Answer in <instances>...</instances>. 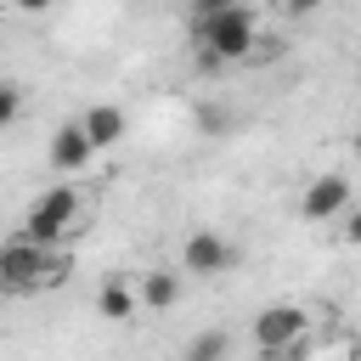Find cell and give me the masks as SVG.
Instances as JSON below:
<instances>
[{
    "label": "cell",
    "mask_w": 361,
    "mask_h": 361,
    "mask_svg": "<svg viewBox=\"0 0 361 361\" xmlns=\"http://www.w3.org/2000/svg\"><path fill=\"white\" fill-rule=\"evenodd\" d=\"M62 282H68V254L56 243H34L23 231L0 243V293H39Z\"/></svg>",
    "instance_id": "cell-1"
},
{
    "label": "cell",
    "mask_w": 361,
    "mask_h": 361,
    "mask_svg": "<svg viewBox=\"0 0 361 361\" xmlns=\"http://www.w3.org/2000/svg\"><path fill=\"white\" fill-rule=\"evenodd\" d=\"M254 45H259V23H254V11H248L243 0L197 23V51H203V62H214V68L254 56Z\"/></svg>",
    "instance_id": "cell-2"
},
{
    "label": "cell",
    "mask_w": 361,
    "mask_h": 361,
    "mask_svg": "<svg viewBox=\"0 0 361 361\" xmlns=\"http://www.w3.org/2000/svg\"><path fill=\"white\" fill-rule=\"evenodd\" d=\"M79 192L73 186H45L34 203H28V214H23V237H34V243H62V237H73L79 231Z\"/></svg>",
    "instance_id": "cell-3"
},
{
    "label": "cell",
    "mask_w": 361,
    "mask_h": 361,
    "mask_svg": "<svg viewBox=\"0 0 361 361\" xmlns=\"http://www.w3.org/2000/svg\"><path fill=\"white\" fill-rule=\"evenodd\" d=\"M231 265H237V248H231L220 231L197 226V231L180 243V265H175V271H186V276H197V282H214V276H226Z\"/></svg>",
    "instance_id": "cell-4"
},
{
    "label": "cell",
    "mask_w": 361,
    "mask_h": 361,
    "mask_svg": "<svg viewBox=\"0 0 361 361\" xmlns=\"http://www.w3.org/2000/svg\"><path fill=\"white\" fill-rule=\"evenodd\" d=\"M305 333H310V310H305V305H265V310L254 316V344H259L265 355L288 350V344L305 338Z\"/></svg>",
    "instance_id": "cell-5"
},
{
    "label": "cell",
    "mask_w": 361,
    "mask_h": 361,
    "mask_svg": "<svg viewBox=\"0 0 361 361\" xmlns=\"http://www.w3.org/2000/svg\"><path fill=\"white\" fill-rule=\"evenodd\" d=\"M299 214L310 220V226H322V220H338V214H350V175H316L310 186H305V197H299Z\"/></svg>",
    "instance_id": "cell-6"
},
{
    "label": "cell",
    "mask_w": 361,
    "mask_h": 361,
    "mask_svg": "<svg viewBox=\"0 0 361 361\" xmlns=\"http://www.w3.org/2000/svg\"><path fill=\"white\" fill-rule=\"evenodd\" d=\"M90 158H96V147H90V135L79 130V118L51 135V169H56V175H85Z\"/></svg>",
    "instance_id": "cell-7"
},
{
    "label": "cell",
    "mask_w": 361,
    "mask_h": 361,
    "mask_svg": "<svg viewBox=\"0 0 361 361\" xmlns=\"http://www.w3.org/2000/svg\"><path fill=\"white\" fill-rule=\"evenodd\" d=\"M135 305H141V310H152V316L175 310V305H180V271H169V265L141 271V276H135Z\"/></svg>",
    "instance_id": "cell-8"
},
{
    "label": "cell",
    "mask_w": 361,
    "mask_h": 361,
    "mask_svg": "<svg viewBox=\"0 0 361 361\" xmlns=\"http://www.w3.org/2000/svg\"><path fill=\"white\" fill-rule=\"evenodd\" d=\"M79 130L90 135V147H96V152H107V147H118V141H124L130 118H124V107H113V102H96V107H85Z\"/></svg>",
    "instance_id": "cell-9"
},
{
    "label": "cell",
    "mask_w": 361,
    "mask_h": 361,
    "mask_svg": "<svg viewBox=\"0 0 361 361\" xmlns=\"http://www.w3.org/2000/svg\"><path fill=\"white\" fill-rule=\"evenodd\" d=\"M141 305H135V288L130 282H107L102 293H96V316H107V322H130Z\"/></svg>",
    "instance_id": "cell-10"
},
{
    "label": "cell",
    "mask_w": 361,
    "mask_h": 361,
    "mask_svg": "<svg viewBox=\"0 0 361 361\" xmlns=\"http://www.w3.org/2000/svg\"><path fill=\"white\" fill-rule=\"evenodd\" d=\"M226 355H231V338H226L220 327H209V333H197V338L186 344L180 361H226Z\"/></svg>",
    "instance_id": "cell-11"
},
{
    "label": "cell",
    "mask_w": 361,
    "mask_h": 361,
    "mask_svg": "<svg viewBox=\"0 0 361 361\" xmlns=\"http://www.w3.org/2000/svg\"><path fill=\"white\" fill-rule=\"evenodd\" d=\"M17 118H23V85L0 79V130H11Z\"/></svg>",
    "instance_id": "cell-12"
},
{
    "label": "cell",
    "mask_w": 361,
    "mask_h": 361,
    "mask_svg": "<svg viewBox=\"0 0 361 361\" xmlns=\"http://www.w3.org/2000/svg\"><path fill=\"white\" fill-rule=\"evenodd\" d=\"M192 6V17L203 23V17H214V11H226V6H237V0H186Z\"/></svg>",
    "instance_id": "cell-13"
},
{
    "label": "cell",
    "mask_w": 361,
    "mask_h": 361,
    "mask_svg": "<svg viewBox=\"0 0 361 361\" xmlns=\"http://www.w3.org/2000/svg\"><path fill=\"white\" fill-rule=\"evenodd\" d=\"M17 6H23V11H45L51 0H17Z\"/></svg>",
    "instance_id": "cell-14"
},
{
    "label": "cell",
    "mask_w": 361,
    "mask_h": 361,
    "mask_svg": "<svg viewBox=\"0 0 361 361\" xmlns=\"http://www.w3.org/2000/svg\"><path fill=\"white\" fill-rule=\"evenodd\" d=\"M293 6H316V0H293Z\"/></svg>",
    "instance_id": "cell-15"
}]
</instances>
